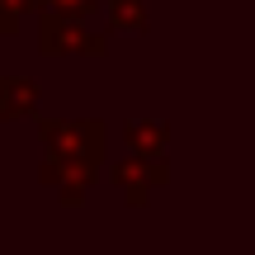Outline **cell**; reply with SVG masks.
<instances>
[{
  "instance_id": "277c9868",
  "label": "cell",
  "mask_w": 255,
  "mask_h": 255,
  "mask_svg": "<svg viewBox=\"0 0 255 255\" xmlns=\"http://www.w3.org/2000/svg\"><path fill=\"white\" fill-rule=\"evenodd\" d=\"M170 180V170H165L161 156H128V161L114 165V184H119V194L128 203H146L151 199V189H161V184Z\"/></svg>"
},
{
  "instance_id": "ba28073f",
  "label": "cell",
  "mask_w": 255,
  "mask_h": 255,
  "mask_svg": "<svg viewBox=\"0 0 255 255\" xmlns=\"http://www.w3.org/2000/svg\"><path fill=\"white\" fill-rule=\"evenodd\" d=\"M28 9H38V0H0V33H5V38H14Z\"/></svg>"
},
{
  "instance_id": "9c48e42d",
  "label": "cell",
  "mask_w": 255,
  "mask_h": 255,
  "mask_svg": "<svg viewBox=\"0 0 255 255\" xmlns=\"http://www.w3.org/2000/svg\"><path fill=\"white\" fill-rule=\"evenodd\" d=\"M52 14H66V19H85V14H95L100 9V0H43Z\"/></svg>"
},
{
  "instance_id": "3957f363",
  "label": "cell",
  "mask_w": 255,
  "mask_h": 255,
  "mask_svg": "<svg viewBox=\"0 0 255 255\" xmlns=\"http://www.w3.org/2000/svg\"><path fill=\"white\" fill-rule=\"evenodd\" d=\"M43 184H52L57 194H62L66 208H81L85 194H90V184L100 180V161H76V156H47L43 161Z\"/></svg>"
},
{
  "instance_id": "8992f818",
  "label": "cell",
  "mask_w": 255,
  "mask_h": 255,
  "mask_svg": "<svg viewBox=\"0 0 255 255\" xmlns=\"http://www.w3.org/2000/svg\"><path fill=\"white\" fill-rule=\"evenodd\" d=\"M123 137H128V146H132V156H161L170 128H165L161 119H132L123 128Z\"/></svg>"
},
{
  "instance_id": "6da1fadb",
  "label": "cell",
  "mask_w": 255,
  "mask_h": 255,
  "mask_svg": "<svg viewBox=\"0 0 255 255\" xmlns=\"http://www.w3.org/2000/svg\"><path fill=\"white\" fill-rule=\"evenodd\" d=\"M38 137H43L47 156H76V161H100L104 156V123L95 119H43L38 123Z\"/></svg>"
},
{
  "instance_id": "5b68a950",
  "label": "cell",
  "mask_w": 255,
  "mask_h": 255,
  "mask_svg": "<svg viewBox=\"0 0 255 255\" xmlns=\"http://www.w3.org/2000/svg\"><path fill=\"white\" fill-rule=\"evenodd\" d=\"M38 109V85L24 76H0V123Z\"/></svg>"
},
{
  "instance_id": "7a4b0ae2",
  "label": "cell",
  "mask_w": 255,
  "mask_h": 255,
  "mask_svg": "<svg viewBox=\"0 0 255 255\" xmlns=\"http://www.w3.org/2000/svg\"><path fill=\"white\" fill-rule=\"evenodd\" d=\"M38 47H43L47 57H62V52L100 57L104 47H109V38H104V33H90V28H81L76 19H66V14L43 9V19H38Z\"/></svg>"
},
{
  "instance_id": "52a82bcc",
  "label": "cell",
  "mask_w": 255,
  "mask_h": 255,
  "mask_svg": "<svg viewBox=\"0 0 255 255\" xmlns=\"http://www.w3.org/2000/svg\"><path fill=\"white\" fill-rule=\"evenodd\" d=\"M100 9L109 14L114 28H128V33L146 28V0H100Z\"/></svg>"
}]
</instances>
